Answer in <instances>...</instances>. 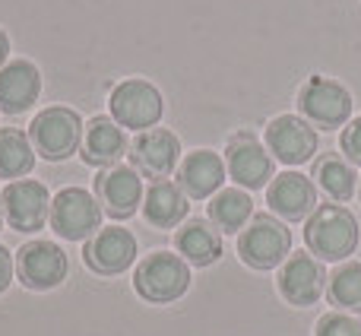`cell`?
<instances>
[{"label": "cell", "mask_w": 361, "mask_h": 336, "mask_svg": "<svg viewBox=\"0 0 361 336\" xmlns=\"http://www.w3.org/2000/svg\"><path fill=\"white\" fill-rule=\"evenodd\" d=\"M305 241L317 254V260H345L358 244V222L345 206L324 203L307 219Z\"/></svg>", "instance_id": "1"}, {"label": "cell", "mask_w": 361, "mask_h": 336, "mask_svg": "<svg viewBox=\"0 0 361 336\" xmlns=\"http://www.w3.org/2000/svg\"><path fill=\"white\" fill-rule=\"evenodd\" d=\"M190 286V267L184 257L169 254V251H156L149 254L133 273V289L152 305H169L178 301Z\"/></svg>", "instance_id": "2"}, {"label": "cell", "mask_w": 361, "mask_h": 336, "mask_svg": "<svg viewBox=\"0 0 361 336\" xmlns=\"http://www.w3.org/2000/svg\"><path fill=\"white\" fill-rule=\"evenodd\" d=\"M288 251H292V232L286 229V222L273 219L269 212H257L238 238V254L254 270L279 267L288 257Z\"/></svg>", "instance_id": "3"}, {"label": "cell", "mask_w": 361, "mask_h": 336, "mask_svg": "<svg viewBox=\"0 0 361 336\" xmlns=\"http://www.w3.org/2000/svg\"><path fill=\"white\" fill-rule=\"evenodd\" d=\"M51 229L67 241H82V238L95 235L102 225V206L86 187H63L54 200H51Z\"/></svg>", "instance_id": "4"}, {"label": "cell", "mask_w": 361, "mask_h": 336, "mask_svg": "<svg viewBox=\"0 0 361 336\" xmlns=\"http://www.w3.org/2000/svg\"><path fill=\"white\" fill-rule=\"evenodd\" d=\"M29 140L42 159L57 162V159H67L76 152L82 140V121L76 112L70 108H44L29 127Z\"/></svg>", "instance_id": "5"}, {"label": "cell", "mask_w": 361, "mask_h": 336, "mask_svg": "<svg viewBox=\"0 0 361 336\" xmlns=\"http://www.w3.org/2000/svg\"><path fill=\"white\" fill-rule=\"evenodd\" d=\"M111 114L121 127H130V131H149L152 124H159L165 105H162V92H159L152 83L146 80H124L108 99Z\"/></svg>", "instance_id": "6"}, {"label": "cell", "mask_w": 361, "mask_h": 336, "mask_svg": "<svg viewBox=\"0 0 361 336\" xmlns=\"http://www.w3.org/2000/svg\"><path fill=\"white\" fill-rule=\"evenodd\" d=\"M298 108L317 127H343L352 114V95L336 80L311 76L298 92Z\"/></svg>", "instance_id": "7"}, {"label": "cell", "mask_w": 361, "mask_h": 336, "mask_svg": "<svg viewBox=\"0 0 361 336\" xmlns=\"http://www.w3.org/2000/svg\"><path fill=\"white\" fill-rule=\"evenodd\" d=\"M0 203L10 229L16 232H38L51 216V197L42 181H10L0 193Z\"/></svg>", "instance_id": "8"}, {"label": "cell", "mask_w": 361, "mask_h": 336, "mask_svg": "<svg viewBox=\"0 0 361 336\" xmlns=\"http://www.w3.org/2000/svg\"><path fill=\"white\" fill-rule=\"evenodd\" d=\"M95 200L111 219H130L143 203V181L130 165H111L95 178Z\"/></svg>", "instance_id": "9"}, {"label": "cell", "mask_w": 361, "mask_h": 336, "mask_svg": "<svg viewBox=\"0 0 361 336\" xmlns=\"http://www.w3.org/2000/svg\"><path fill=\"white\" fill-rule=\"evenodd\" d=\"M127 156H130V168H137L143 178L165 181L178 165L180 143L175 133L165 131V127H149L130 143Z\"/></svg>", "instance_id": "10"}, {"label": "cell", "mask_w": 361, "mask_h": 336, "mask_svg": "<svg viewBox=\"0 0 361 336\" xmlns=\"http://www.w3.org/2000/svg\"><path fill=\"white\" fill-rule=\"evenodd\" d=\"M16 273L25 289H54L67 276V254L54 241H29L16 251Z\"/></svg>", "instance_id": "11"}, {"label": "cell", "mask_w": 361, "mask_h": 336, "mask_svg": "<svg viewBox=\"0 0 361 336\" xmlns=\"http://www.w3.org/2000/svg\"><path fill=\"white\" fill-rule=\"evenodd\" d=\"M326 286V270L324 260H317L314 254H305V251H295L286 260L279 273V292L288 305L295 308H307L324 295Z\"/></svg>", "instance_id": "12"}, {"label": "cell", "mask_w": 361, "mask_h": 336, "mask_svg": "<svg viewBox=\"0 0 361 336\" xmlns=\"http://www.w3.org/2000/svg\"><path fill=\"white\" fill-rule=\"evenodd\" d=\"M267 146L276 152V159L286 165H305L317 152V131L305 118L279 114L267 127Z\"/></svg>", "instance_id": "13"}, {"label": "cell", "mask_w": 361, "mask_h": 336, "mask_svg": "<svg viewBox=\"0 0 361 336\" xmlns=\"http://www.w3.org/2000/svg\"><path fill=\"white\" fill-rule=\"evenodd\" d=\"M225 162H228V174L247 191L263 187L273 178V159L263 150V143L250 133H238L225 146Z\"/></svg>", "instance_id": "14"}, {"label": "cell", "mask_w": 361, "mask_h": 336, "mask_svg": "<svg viewBox=\"0 0 361 336\" xmlns=\"http://www.w3.org/2000/svg\"><path fill=\"white\" fill-rule=\"evenodd\" d=\"M82 257H86V267L102 276L124 273L137 257V238L127 229H118V225L114 229H99L92 235V241L86 244Z\"/></svg>", "instance_id": "15"}, {"label": "cell", "mask_w": 361, "mask_h": 336, "mask_svg": "<svg viewBox=\"0 0 361 336\" xmlns=\"http://www.w3.org/2000/svg\"><path fill=\"white\" fill-rule=\"evenodd\" d=\"M267 203L273 212H279L288 222H298V219L311 216L314 206H317V191H314L311 178L298 172H282L269 181L267 191Z\"/></svg>", "instance_id": "16"}, {"label": "cell", "mask_w": 361, "mask_h": 336, "mask_svg": "<svg viewBox=\"0 0 361 336\" xmlns=\"http://www.w3.org/2000/svg\"><path fill=\"white\" fill-rule=\"evenodd\" d=\"M42 95V73L32 61H10L0 70V112L19 114Z\"/></svg>", "instance_id": "17"}, {"label": "cell", "mask_w": 361, "mask_h": 336, "mask_svg": "<svg viewBox=\"0 0 361 336\" xmlns=\"http://www.w3.org/2000/svg\"><path fill=\"white\" fill-rule=\"evenodd\" d=\"M222 181H225V162L219 159V152H212V150L190 152L178 168L180 191L193 200H203V197H209V193H216Z\"/></svg>", "instance_id": "18"}, {"label": "cell", "mask_w": 361, "mask_h": 336, "mask_svg": "<svg viewBox=\"0 0 361 336\" xmlns=\"http://www.w3.org/2000/svg\"><path fill=\"white\" fill-rule=\"evenodd\" d=\"M127 152V137L121 131L118 121L111 118H92V124L82 133V159L89 165L111 168L118 165V159Z\"/></svg>", "instance_id": "19"}, {"label": "cell", "mask_w": 361, "mask_h": 336, "mask_svg": "<svg viewBox=\"0 0 361 336\" xmlns=\"http://www.w3.org/2000/svg\"><path fill=\"white\" fill-rule=\"evenodd\" d=\"M187 193L180 191V184L175 181H152L149 191L143 197V216L149 225L156 229H175L180 219L187 216Z\"/></svg>", "instance_id": "20"}, {"label": "cell", "mask_w": 361, "mask_h": 336, "mask_svg": "<svg viewBox=\"0 0 361 336\" xmlns=\"http://www.w3.org/2000/svg\"><path fill=\"white\" fill-rule=\"evenodd\" d=\"M175 244L184 254V260L193 263V267H209L222 254V241H219L216 229H209L203 219H190L175 235Z\"/></svg>", "instance_id": "21"}, {"label": "cell", "mask_w": 361, "mask_h": 336, "mask_svg": "<svg viewBox=\"0 0 361 336\" xmlns=\"http://www.w3.org/2000/svg\"><path fill=\"white\" fill-rule=\"evenodd\" d=\"M314 178H317V184L324 187V193L330 200H336V203H345V200L355 193V168H352L345 159H339L336 152H326V156H320L317 162H314Z\"/></svg>", "instance_id": "22"}, {"label": "cell", "mask_w": 361, "mask_h": 336, "mask_svg": "<svg viewBox=\"0 0 361 336\" xmlns=\"http://www.w3.org/2000/svg\"><path fill=\"white\" fill-rule=\"evenodd\" d=\"M250 216H254V200L241 187H225L209 203V219L222 232H241Z\"/></svg>", "instance_id": "23"}, {"label": "cell", "mask_w": 361, "mask_h": 336, "mask_svg": "<svg viewBox=\"0 0 361 336\" xmlns=\"http://www.w3.org/2000/svg\"><path fill=\"white\" fill-rule=\"evenodd\" d=\"M35 168V150L32 140L16 127L0 131V178H23Z\"/></svg>", "instance_id": "24"}, {"label": "cell", "mask_w": 361, "mask_h": 336, "mask_svg": "<svg viewBox=\"0 0 361 336\" xmlns=\"http://www.w3.org/2000/svg\"><path fill=\"white\" fill-rule=\"evenodd\" d=\"M330 301L345 311H361V263H343L330 276Z\"/></svg>", "instance_id": "25"}, {"label": "cell", "mask_w": 361, "mask_h": 336, "mask_svg": "<svg viewBox=\"0 0 361 336\" xmlns=\"http://www.w3.org/2000/svg\"><path fill=\"white\" fill-rule=\"evenodd\" d=\"M317 336H361V320L349 314H324L314 327Z\"/></svg>", "instance_id": "26"}, {"label": "cell", "mask_w": 361, "mask_h": 336, "mask_svg": "<svg viewBox=\"0 0 361 336\" xmlns=\"http://www.w3.org/2000/svg\"><path fill=\"white\" fill-rule=\"evenodd\" d=\"M339 146H343V152L352 159V162L361 165V118L345 124L343 137H339Z\"/></svg>", "instance_id": "27"}, {"label": "cell", "mask_w": 361, "mask_h": 336, "mask_svg": "<svg viewBox=\"0 0 361 336\" xmlns=\"http://www.w3.org/2000/svg\"><path fill=\"white\" fill-rule=\"evenodd\" d=\"M13 270H16V263H13V257H10V251L0 244V292H6L10 289V282H13Z\"/></svg>", "instance_id": "28"}, {"label": "cell", "mask_w": 361, "mask_h": 336, "mask_svg": "<svg viewBox=\"0 0 361 336\" xmlns=\"http://www.w3.org/2000/svg\"><path fill=\"white\" fill-rule=\"evenodd\" d=\"M6 54H10V38H6V32L0 29V64L6 61Z\"/></svg>", "instance_id": "29"}]
</instances>
